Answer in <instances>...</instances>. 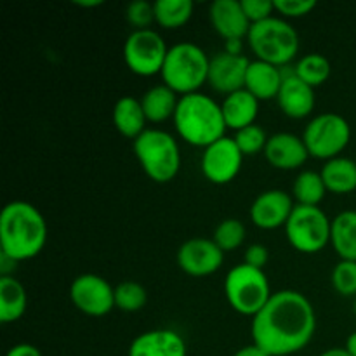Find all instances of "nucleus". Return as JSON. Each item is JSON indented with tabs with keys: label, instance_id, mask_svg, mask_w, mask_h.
I'll use <instances>...</instances> for the list:
<instances>
[{
	"label": "nucleus",
	"instance_id": "2",
	"mask_svg": "<svg viewBox=\"0 0 356 356\" xmlns=\"http://www.w3.org/2000/svg\"><path fill=\"white\" fill-rule=\"evenodd\" d=\"M47 222L35 205L9 202L0 214V252L14 261H28L44 250Z\"/></svg>",
	"mask_w": 356,
	"mask_h": 356
},
{
	"label": "nucleus",
	"instance_id": "20",
	"mask_svg": "<svg viewBox=\"0 0 356 356\" xmlns=\"http://www.w3.org/2000/svg\"><path fill=\"white\" fill-rule=\"evenodd\" d=\"M282 82H284V72L278 66L259 61V59L250 61L247 68L245 90H249L259 101L277 99Z\"/></svg>",
	"mask_w": 356,
	"mask_h": 356
},
{
	"label": "nucleus",
	"instance_id": "18",
	"mask_svg": "<svg viewBox=\"0 0 356 356\" xmlns=\"http://www.w3.org/2000/svg\"><path fill=\"white\" fill-rule=\"evenodd\" d=\"M277 103L285 117L301 120L309 117L315 110V89L302 82L294 72L284 73V82L277 96Z\"/></svg>",
	"mask_w": 356,
	"mask_h": 356
},
{
	"label": "nucleus",
	"instance_id": "32",
	"mask_svg": "<svg viewBox=\"0 0 356 356\" xmlns=\"http://www.w3.org/2000/svg\"><path fill=\"white\" fill-rule=\"evenodd\" d=\"M233 139H235L236 146H238L240 152L243 153V156H249L264 152L270 136L266 134V131H264L261 125L252 124L249 125V127H243L240 129V131H236L235 138Z\"/></svg>",
	"mask_w": 356,
	"mask_h": 356
},
{
	"label": "nucleus",
	"instance_id": "12",
	"mask_svg": "<svg viewBox=\"0 0 356 356\" xmlns=\"http://www.w3.org/2000/svg\"><path fill=\"white\" fill-rule=\"evenodd\" d=\"M243 153L233 138H221L204 149L200 160L202 174L212 184H228L240 174Z\"/></svg>",
	"mask_w": 356,
	"mask_h": 356
},
{
	"label": "nucleus",
	"instance_id": "40",
	"mask_svg": "<svg viewBox=\"0 0 356 356\" xmlns=\"http://www.w3.org/2000/svg\"><path fill=\"white\" fill-rule=\"evenodd\" d=\"M233 356H268L264 351H261L259 348L254 346V344H250V346H243L242 350L236 351Z\"/></svg>",
	"mask_w": 356,
	"mask_h": 356
},
{
	"label": "nucleus",
	"instance_id": "44",
	"mask_svg": "<svg viewBox=\"0 0 356 356\" xmlns=\"http://www.w3.org/2000/svg\"><path fill=\"white\" fill-rule=\"evenodd\" d=\"M103 0H89V2H86V0H83V2H75V6H79V7H83V9H89V7H99V6H103Z\"/></svg>",
	"mask_w": 356,
	"mask_h": 356
},
{
	"label": "nucleus",
	"instance_id": "1",
	"mask_svg": "<svg viewBox=\"0 0 356 356\" xmlns=\"http://www.w3.org/2000/svg\"><path fill=\"white\" fill-rule=\"evenodd\" d=\"M316 330V313L306 296L280 291L252 318L254 346L268 356H289L305 350Z\"/></svg>",
	"mask_w": 356,
	"mask_h": 356
},
{
	"label": "nucleus",
	"instance_id": "26",
	"mask_svg": "<svg viewBox=\"0 0 356 356\" xmlns=\"http://www.w3.org/2000/svg\"><path fill=\"white\" fill-rule=\"evenodd\" d=\"M330 245L341 261H356V211H344L334 218Z\"/></svg>",
	"mask_w": 356,
	"mask_h": 356
},
{
	"label": "nucleus",
	"instance_id": "39",
	"mask_svg": "<svg viewBox=\"0 0 356 356\" xmlns=\"http://www.w3.org/2000/svg\"><path fill=\"white\" fill-rule=\"evenodd\" d=\"M0 273H2V277H13V275H10V271H14L16 270V264H17V261H14L13 257H9V256H6V254H2L0 252Z\"/></svg>",
	"mask_w": 356,
	"mask_h": 356
},
{
	"label": "nucleus",
	"instance_id": "22",
	"mask_svg": "<svg viewBox=\"0 0 356 356\" xmlns=\"http://www.w3.org/2000/svg\"><path fill=\"white\" fill-rule=\"evenodd\" d=\"M146 122L148 120H146L141 99L134 96H124L115 103L113 124L120 136L136 141L146 131Z\"/></svg>",
	"mask_w": 356,
	"mask_h": 356
},
{
	"label": "nucleus",
	"instance_id": "11",
	"mask_svg": "<svg viewBox=\"0 0 356 356\" xmlns=\"http://www.w3.org/2000/svg\"><path fill=\"white\" fill-rule=\"evenodd\" d=\"M70 299L83 315L104 316L115 308V287L99 275L83 273L70 285Z\"/></svg>",
	"mask_w": 356,
	"mask_h": 356
},
{
	"label": "nucleus",
	"instance_id": "35",
	"mask_svg": "<svg viewBox=\"0 0 356 356\" xmlns=\"http://www.w3.org/2000/svg\"><path fill=\"white\" fill-rule=\"evenodd\" d=\"M273 2L275 10H277L284 19L305 17L316 7L315 0H273Z\"/></svg>",
	"mask_w": 356,
	"mask_h": 356
},
{
	"label": "nucleus",
	"instance_id": "17",
	"mask_svg": "<svg viewBox=\"0 0 356 356\" xmlns=\"http://www.w3.org/2000/svg\"><path fill=\"white\" fill-rule=\"evenodd\" d=\"M264 156L275 169L296 170L305 165L306 160L309 159V153L302 138L291 132H277L268 139Z\"/></svg>",
	"mask_w": 356,
	"mask_h": 356
},
{
	"label": "nucleus",
	"instance_id": "24",
	"mask_svg": "<svg viewBox=\"0 0 356 356\" xmlns=\"http://www.w3.org/2000/svg\"><path fill=\"white\" fill-rule=\"evenodd\" d=\"M327 191L346 195L356 190V162L346 156L329 160L320 170Z\"/></svg>",
	"mask_w": 356,
	"mask_h": 356
},
{
	"label": "nucleus",
	"instance_id": "25",
	"mask_svg": "<svg viewBox=\"0 0 356 356\" xmlns=\"http://www.w3.org/2000/svg\"><path fill=\"white\" fill-rule=\"evenodd\" d=\"M28 296L23 284L14 277H0V320L14 323L26 313Z\"/></svg>",
	"mask_w": 356,
	"mask_h": 356
},
{
	"label": "nucleus",
	"instance_id": "3",
	"mask_svg": "<svg viewBox=\"0 0 356 356\" xmlns=\"http://www.w3.org/2000/svg\"><path fill=\"white\" fill-rule=\"evenodd\" d=\"M172 120L177 134L184 143L204 149L225 138L228 129L221 104L202 92L181 96Z\"/></svg>",
	"mask_w": 356,
	"mask_h": 356
},
{
	"label": "nucleus",
	"instance_id": "45",
	"mask_svg": "<svg viewBox=\"0 0 356 356\" xmlns=\"http://www.w3.org/2000/svg\"><path fill=\"white\" fill-rule=\"evenodd\" d=\"M353 312H355V315H356V298H355V302H353Z\"/></svg>",
	"mask_w": 356,
	"mask_h": 356
},
{
	"label": "nucleus",
	"instance_id": "15",
	"mask_svg": "<svg viewBox=\"0 0 356 356\" xmlns=\"http://www.w3.org/2000/svg\"><path fill=\"white\" fill-rule=\"evenodd\" d=\"M250 61L243 54H229L222 51L211 58L207 83L219 94L236 92L245 89L247 68Z\"/></svg>",
	"mask_w": 356,
	"mask_h": 356
},
{
	"label": "nucleus",
	"instance_id": "29",
	"mask_svg": "<svg viewBox=\"0 0 356 356\" xmlns=\"http://www.w3.org/2000/svg\"><path fill=\"white\" fill-rule=\"evenodd\" d=\"M330 72H332L330 61L323 54H318V52H312V54L302 56L294 66L296 75H298L302 82L308 83L309 87H313V89L323 86V83L329 80Z\"/></svg>",
	"mask_w": 356,
	"mask_h": 356
},
{
	"label": "nucleus",
	"instance_id": "13",
	"mask_svg": "<svg viewBox=\"0 0 356 356\" xmlns=\"http://www.w3.org/2000/svg\"><path fill=\"white\" fill-rule=\"evenodd\" d=\"M177 266L181 271L195 278L214 275L225 261V252L216 245L214 240L190 238L177 249Z\"/></svg>",
	"mask_w": 356,
	"mask_h": 356
},
{
	"label": "nucleus",
	"instance_id": "16",
	"mask_svg": "<svg viewBox=\"0 0 356 356\" xmlns=\"http://www.w3.org/2000/svg\"><path fill=\"white\" fill-rule=\"evenodd\" d=\"M209 17L216 33L226 42L243 40L252 26L240 0H216L211 3Z\"/></svg>",
	"mask_w": 356,
	"mask_h": 356
},
{
	"label": "nucleus",
	"instance_id": "23",
	"mask_svg": "<svg viewBox=\"0 0 356 356\" xmlns=\"http://www.w3.org/2000/svg\"><path fill=\"white\" fill-rule=\"evenodd\" d=\"M179 99L181 97H177V94L165 83L153 86L141 97L146 120L152 122V124H162L169 118H174Z\"/></svg>",
	"mask_w": 356,
	"mask_h": 356
},
{
	"label": "nucleus",
	"instance_id": "37",
	"mask_svg": "<svg viewBox=\"0 0 356 356\" xmlns=\"http://www.w3.org/2000/svg\"><path fill=\"white\" fill-rule=\"evenodd\" d=\"M268 261H270V250H268V247L261 245V243H252V245L247 247L245 254H243V263L257 268V270H264Z\"/></svg>",
	"mask_w": 356,
	"mask_h": 356
},
{
	"label": "nucleus",
	"instance_id": "5",
	"mask_svg": "<svg viewBox=\"0 0 356 356\" xmlns=\"http://www.w3.org/2000/svg\"><path fill=\"white\" fill-rule=\"evenodd\" d=\"M134 155L146 176L159 184H165L181 169V152L176 138L162 129H146L132 145Z\"/></svg>",
	"mask_w": 356,
	"mask_h": 356
},
{
	"label": "nucleus",
	"instance_id": "14",
	"mask_svg": "<svg viewBox=\"0 0 356 356\" xmlns=\"http://www.w3.org/2000/svg\"><path fill=\"white\" fill-rule=\"evenodd\" d=\"M296 204L292 195L284 190H268L257 195L250 205V221L259 229L285 228Z\"/></svg>",
	"mask_w": 356,
	"mask_h": 356
},
{
	"label": "nucleus",
	"instance_id": "9",
	"mask_svg": "<svg viewBox=\"0 0 356 356\" xmlns=\"http://www.w3.org/2000/svg\"><path fill=\"white\" fill-rule=\"evenodd\" d=\"M284 229L289 243L298 252L316 254L330 243L332 221L320 207L296 204Z\"/></svg>",
	"mask_w": 356,
	"mask_h": 356
},
{
	"label": "nucleus",
	"instance_id": "7",
	"mask_svg": "<svg viewBox=\"0 0 356 356\" xmlns=\"http://www.w3.org/2000/svg\"><path fill=\"white\" fill-rule=\"evenodd\" d=\"M228 305L243 316H256L271 299V287L264 270L242 263L232 268L225 278Z\"/></svg>",
	"mask_w": 356,
	"mask_h": 356
},
{
	"label": "nucleus",
	"instance_id": "27",
	"mask_svg": "<svg viewBox=\"0 0 356 356\" xmlns=\"http://www.w3.org/2000/svg\"><path fill=\"white\" fill-rule=\"evenodd\" d=\"M327 193L322 174L315 170H302L292 184V198L298 205L320 207Z\"/></svg>",
	"mask_w": 356,
	"mask_h": 356
},
{
	"label": "nucleus",
	"instance_id": "36",
	"mask_svg": "<svg viewBox=\"0 0 356 356\" xmlns=\"http://www.w3.org/2000/svg\"><path fill=\"white\" fill-rule=\"evenodd\" d=\"M242 7L250 24L261 23L273 17L275 2L273 0H242Z\"/></svg>",
	"mask_w": 356,
	"mask_h": 356
},
{
	"label": "nucleus",
	"instance_id": "38",
	"mask_svg": "<svg viewBox=\"0 0 356 356\" xmlns=\"http://www.w3.org/2000/svg\"><path fill=\"white\" fill-rule=\"evenodd\" d=\"M6 356H42V353L37 346H33V344L21 343L10 348Z\"/></svg>",
	"mask_w": 356,
	"mask_h": 356
},
{
	"label": "nucleus",
	"instance_id": "28",
	"mask_svg": "<svg viewBox=\"0 0 356 356\" xmlns=\"http://www.w3.org/2000/svg\"><path fill=\"white\" fill-rule=\"evenodd\" d=\"M155 21L165 30H177L184 26L193 16V2L191 0H156Z\"/></svg>",
	"mask_w": 356,
	"mask_h": 356
},
{
	"label": "nucleus",
	"instance_id": "41",
	"mask_svg": "<svg viewBox=\"0 0 356 356\" xmlns=\"http://www.w3.org/2000/svg\"><path fill=\"white\" fill-rule=\"evenodd\" d=\"M225 51L229 54H242V40H228Z\"/></svg>",
	"mask_w": 356,
	"mask_h": 356
},
{
	"label": "nucleus",
	"instance_id": "34",
	"mask_svg": "<svg viewBox=\"0 0 356 356\" xmlns=\"http://www.w3.org/2000/svg\"><path fill=\"white\" fill-rule=\"evenodd\" d=\"M125 19L136 30H152L155 21V6L148 0H134L125 7Z\"/></svg>",
	"mask_w": 356,
	"mask_h": 356
},
{
	"label": "nucleus",
	"instance_id": "21",
	"mask_svg": "<svg viewBox=\"0 0 356 356\" xmlns=\"http://www.w3.org/2000/svg\"><path fill=\"white\" fill-rule=\"evenodd\" d=\"M221 108L226 127L236 132L240 129L256 124L257 113H259V99L252 96L249 90L242 89L226 96Z\"/></svg>",
	"mask_w": 356,
	"mask_h": 356
},
{
	"label": "nucleus",
	"instance_id": "42",
	"mask_svg": "<svg viewBox=\"0 0 356 356\" xmlns=\"http://www.w3.org/2000/svg\"><path fill=\"white\" fill-rule=\"evenodd\" d=\"M346 351L350 353L351 356H356V332L350 334V337L346 339Z\"/></svg>",
	"mask_w": 356,
	"mask_h": 356
},
{
	"label": "nucleus",
	"instance_id": "33",
	"mask_svg": "<svg viewBox=\"0 0 356 356\" xmlns=\"http://www.w3.org/2000/svg\"><path fill=\"white\" fill-rule=\"evenodd\" d=\"M332 287L344 298H356V261H339L334 266Z\"/></svg>",
	"mask_w": 356,
	"mask_h": 356
},
{
	"label": "nucleus",
	"instance_id": "31",
	"mask_svg": "<svg viewBox=\"0 0 356 356\" xmlns=\"http://www.w3.org/2000/svg\"><path fill=\"white\" fill-rule=\"evenodd\" d=\"M247 235L245 225L240 219L228 218L219 222L214 229V242L222 252H232L236 250L243 243Z\"/></svg>",
	"mask_w": 356,
	"mask_h": 356
},
{
	"label": "nucleus",
	"instance_id": "43",
	"mask_svg": "<svg viewBox=\"0 0 356 356\" xmlns=\"http://www.w3.org/2000/svg\"><path fill=\"white\" fill-rule=\"evenodd\" d=\"M320 356H351L346 351V348H332V350H327L323 351Z\"/></svg>",
	"mask_w": 356,
	"mask_h": 356
},
{
	"label": "nucleus",
	"instance_id": "30",
	"mask_svg": "<svg viewBox=\"0 0 356 356\" xmlns=\"http://www.w3.org/2000/svg\"><path fill=\"white\" fill-rule=\"evenodd\" d=\"M148 302V292L138 282H122L115 287V308L125 313L141 312Z\"/></svg>",
	"mask_w": 356,
	"mask_h": 356
},
{
	"label": "nucleus",
	"instance_id": "4",
	"mask_svg": "<svg viewBox=\"0 0 356 356\" xmlns=\"http://www.w3.org/2000/svg\"><path fill=\"white\" fill-rule=\"evenodd\" d=\"M211 58L205 51L191 42L169 47L162 68V80L167 87L181 96L195 94L207 83Z\"/></svg>",
	"mask_w": 356,
	"mask_h": 356
},
{
	"label": "nucleus",
	"instance_id": "8",
	"mask_svg": "<svg viewBox=\"0 0 356 356\" xmlns=\"http://www.w3.org/2000/svg\"><path fill=\"white\" fill-rule=\"evenodd\" d=\"M302 141L308 148L309 156L329 162L337 159L350 145L351 127L343 115L327 111L308 122L302 132Z\"/></svg>",
	"mask_w": 356,
	"mask_h": 356
},
{
	"label": "nucleus",
	"instance_id": "19",
	"mask_svg": "<svg viewBox=\"0 0 356 356\" xmlns=\"http://www.w3.org/2000/svg\"><path fill=\"white\" fill-rule=\"evenodd\" d=\"M186 343L170 329L143 332L129 346V356H186Z\"/></svg>",
	"mask_w": 356,
	"mask_h": 356
},
{
	"label": "nucleus",
	"instance_id": "6",
	"mask_svg": "<svg viewBox=\"0 0 356 356\" xmlns=\"http://www.w3.org/2000/svg\"><path fill=\"white\" fill-rule=\"evenodd\" d=\"M247 42L256 59L270 65L287 66L299 52V35L284 17H270L250 26Z\"/></svg>",
	"mask_w": 356,
	"mask_h": 356
},
{
	"label": "nucleus",
	"instance_id": "10",
	"mask_svg": "<svg viewBox=\"0 0 356 356\" xmlns=\"http://www.w3.org/2000/svg\"><path fill=\"white\" fill-rule=\"evenodd\" d=\"M167 47L162 35L155 30H136L124 44V59L134 75L153 76L162 73Z\"/></svg>",
	"mask_w": 356,
	"mask_h": 356
}]
</instances>
